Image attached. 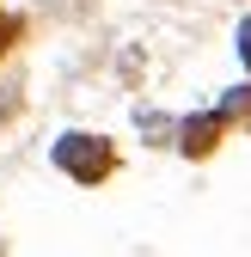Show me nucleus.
Wrapping results in <instances>:
<instances>
[{"label": "nucleus", "instance_id": "nucleus-1", "mask_svg": "<svg viewBox=\"0 0 251 257\" xmlns=\"http://www.w3.org/2000/svg\"><path fill=\"white\" fill-rule=\"evenodd\" d=\"M55 166L68 178H80V184H104L110 166H116V153H110L104 135H61L55 141Z\"/></svg>", "mask_w": 251, "mask_h": 257}, {"label": "nucleus", "instance_id": "nucleus-2", "mask_svg": "<svg viewBox=\"0 0 251 257\" xmlns=\"http://www.w3.org/2000/svg\"><path fill=\"white\" fill-rule=\"evenodd\" d=\"M214 135H221V116H214V122L202 116V122H190V141H184V147H190V153H202V147H208Z\"/></svg>", "mask_w": 251, "mask_h": 257}, {"label": "nucleus", "instance_id": "nucleus-3", "mask_svg": "<svg viewBox=\"0 0 251 257\" xmlns=\"http://www.w3.org/2000/svg\"><path fill=\"white\" fill-rule=\"evenodd\" d=\"M13 37H19V25H13L7 13H0V55H7V43H13Z\"/></svg>", "mask_w": 251, "mask_h": 257}, {"label": "nucleus", "instance_id": "nucleus-4", "mask_svg": "<svg viewBox=\"0 0 251 257\" xmlns=\"http://www.w3.org/2000/svg\"><path fill=\"white\" fill-rule=\"evenodd\" d=\"M239 55H245V68H251V19H245V31H239Z\"/></svg>", "mask_w": 251, "mask_h": 257}]
</instances>
